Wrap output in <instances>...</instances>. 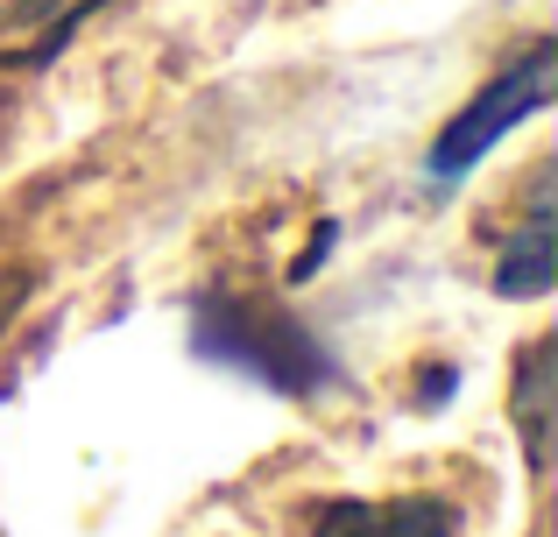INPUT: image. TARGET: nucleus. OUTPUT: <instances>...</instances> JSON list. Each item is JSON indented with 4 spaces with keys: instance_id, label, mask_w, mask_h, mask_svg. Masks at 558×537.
I'll return each mask as SVG.
<instances>
[{
    "instance_id": "nucleus-3",
    "label": "nucleus",
    "mask_w": 558,
    "mask_h": 537,
    "mask_svg": "<svg viewBox=\"0 0 558 537\" xmlns=\"http://www.w3.org/2000/svg\"><path fill=\"white\" fill-rule=\"evenodd\" d=\"M312 537H460V510L446 496H389V502H332Z\"/></svg>"
},
{
    "instance_id": "nucleus-2",
    "label": "nucleus",
    "mask_w": 558,
    "mask_h": 537,
    "mask_svg": "<svg viewBox=\"0 0 558 537\" xmlns=\"http://www.w3.org/2000/svg\"><path fill=\"white\" fill-rule=\"evenodd\" d=\"M551 93H558V42L537 36L517 64L495 71V78L481 85L474 107H460L446 121V135L432 142V178H466V170H474L517 121H531L537 107H551Z\"/></svg>"
},
{
    "instance_id": "nucleus-7",
    "label": "nucleus",
    "mask_w": 558,
    "mask_h": 537,
    "mask_svg": "<svg viewBox=\"0 0 558 537\" xmlns=\"http://www.w3.org/2000/svg\"><path fill=\"white\" fill-rule=\"evenodd\" d=\"M28 290H36V276H28V269H0V340H8V326L22 318Z\"/></svg>"
},
{
    "instance_id": "nucleus-6",
    "label": "nucleus",
    "mask_w": 558,
    "mask_h": 537,
    "mask_svg": "<svg viewBox=\"0 0 558 537\" xmlns=\"http://www.w3.org/2000/svg\"><path fill=\"white\" fill-rule=\"evenodd\" d=\"M551 417H558V340L523 346L517 368V439L531 467H551Z\"/></svg>"
},
{
    "instance_id": "nucleus-5",
    "label": "nucleus",
    "mask_w": 558,
    "mask_h": 537,
    "mask_svg": "<svg viewBox=\"0 0 558 537\" xmlns=\"http://www.w3.org/2000/svg\"><path fill=\"white\" fill-rule=\"evenodd\" d=\"M107 0H8L0 8V64H50Z\"/></svg>"
},
{
    "instance_id": "nucleus-1",
    "label": "nucleus",
    "mask_w": 558,
    "mask_h": 537,
    "mask_svg": "<svg viewBox=\"0 0 558 537\" xmlns=\"http://www.w3.org/2000/svg\"><path fill=\"white\" fill-rule=\"evenodd\" d=\"M198 354L247 368L255 382L283 389V396H312L318 382H332V361L312 332L276 304H247V297H219L198 304Z\"/></svg>"
},
{
    "instance_id": "nucleus-4",
    "label": "nucleus",
    "mask_w": 558,
    "mask_h": 537,
    "mask_svg": "<svg viewBox=\"0 0 558 537\" xmlns=\"http://www.w3.org/2000/svg\"><path fill=\"white\" fill-rule=\"evenodd\" d=\"M558 283V220H551V163L531 184V212L523 227L502 241V263H495V290L502 297H545Z\"/></svg>"
}]
</instances>
